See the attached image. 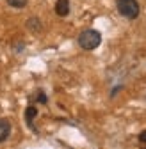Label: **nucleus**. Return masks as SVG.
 <instances>
[{
	"label": "nucleus",
	"mask_w": 146,
	"mask_h": 149,
	"mask_svg": "<svg viewBox=\"0 0 146 149\" xmlns=\"http://www.w3.org/2000/svg\"><path fill=\"white\" fill-rule=\"evenodd\" d=\"M27 29L32 32V34H39L41 30H43V25H41V20L39 18H29L27 20Z\"/></svg>",
	"instance_id": "39448f33"
},
{
	"label": "nucleus",
	"mask_w": 146,
	"mask_h": 149,
	"mask_svg": "<svg viewBox=\"0 0 146 149\" xmlns=\"http://www.w3.org/2000/svg\"><path fill=\"white\" fill-rule=\"evenodd\" d=\"M38 116V108H36L34 105H29L27 107V110H25V121H27V124L36 132V128H34V124H32V121H34V117Z\"/></svg>",
	"instance_id": "423d86ee"
},
{
	"label": "nucleus",
	"mask_w": 146,
	"mask_h": 149,
	"mask_svg": "<svg viewBox=\"0 0 146 149\" xmlns=\"http://www.w3.org/2000/svg\"><path fill=\"white\" fill-rule=\"evenodd\" d=\"M55 14L64 18L69 14V0H57V4H55Z\"/></svg>",
	"instance_id": "20e7f679"
},
{
	"label": "nucleus",
	"mask_w": 146,
	"mask_h": 149,
	"mask_svg": "<svg viewBox=\"0 0 146 149\" xmlns=\"http://www.w3.org/2000/svg\"><path fill=\"white\" fill-rule=\"evenodd\" d=\"M116 9L126 20H135L139 16V2L137 0H116Z\"/></svg>",
	"instance_id": "f03ea898"
},
{
	"label": "nucleus",
	"mask_w": 146,
	"mask_h": 149,
	"mask_svg": "<svg viewBox=\"0 0 146 149\" xmlns=\"http://www.w3.org/2000/svg\"><path fill=\"white\" fill-rule=\"evenodd\" d=\"M139 142L146 146V130H142V132L139 133Z\"/></svg>",
	"instance_id": "1a4fd4ad"
},
{
	"label": "nucleus",
	"mask_w": 146,
	"mask_h": 149,
	"mask_svg": "<svg viewBox=\"0 0 146 149\" xmlns=\"http://www.w3.org/2000/svg\"><path fill=\"white\" fill-rule=\"evenodd\" d=\"M11 135V123L7 119H0V144L6 142Z\"/></svg>",
	"instance_id": "7ed1b4c3"
},
{
	"label": "nucleus",
	"mask_w": 146,
	"mask_h": 149,
	"mask_svg": "<svg viewBox=\"0 0 146 149\" xmlns=\"http://www.w3.org/2000/svg\"><path fill=\"white\" fill-rule=\"evenodd\" d=\"M34 94H36V96H34L36 101H39V103H43V105L48 101V98H46V94H45L43 91H38V92H34Z\"/></svg>",
	"instance_id": "6e6552de"
},
{
	"label": "nucleus",
	"mask_w": 146,
	"mask_h": 149,
	"mask_svg": "<svg viewBox=\"0 0 146 149\" xmlns=\"http://www.w3.org/2000/svg\"><path fill=\"white\" fill-rule=\"evenodd\" d=\"M102 43V34L95 29H87L79 34V46L84 50H95Z\"/></svg>",
	"instance_id": "f257e3e1"
},
{
	"label": "nucleus",
	"mask_w": 146,
	"mask_h": 149,
	"mask_svg": "<svg viewBox=\"0 0 146 149\" xmlns=\"http://www.w3.org/2000/svg\"><path fill=\"white\" fill-rule=\"evenodd\" d=\"M27 2H29V0H7V6L16 7V9H22V7L27 6Z\"/></svg>",
	"instance_id": "0eeeda50"
}]
</instances>
